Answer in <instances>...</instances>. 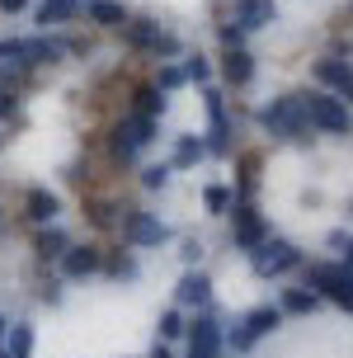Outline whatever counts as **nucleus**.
I'll return each instance as SVG.
<instances>
[{"label": "nucleus", "instance_id": "1", "mask_svg": "<svg viewBox=\"0 0 353 358\" xmlns=\"http://www.w3.org/2000/svg\"><path fill=\"white\" fill-rule=\"evenodd\" d=\"M259 127L273 132L278 142L292 146H311V123H306V108H301V94H278L259 108Z\"/></svg>", "mask_w": 353, "mask_h": 358}, {"label": "nucleus", "instance_id": "2", "mask_svg": "<svg viewBox=\"0 0 353 358\" xmlns=\"http://www.w3.org/2000/svg\"><path fill=\"white\" fill-rule=\"evenodd\" d=\"M156 127H160V118L123 113V118L113 123V132H108V156H113V165H132V161H137L141 151L156 142Z\"/></svg>", "mask_w": 353, "mask_h": 358}, {"label": "nucleus", "instance_id": "3", "mask_svg": "<svg viewBox=\"0 0 353 358\" xmlns=\"http://www.w3.org/2000/svg\"><path fill=\"white\" fill-rule=\"evenodd\" d=\"M301 108H306V123H311V132H330V137H344L353 127L349 118V104L339 99V94H330V90H306L301 94Z\"/></svg>", "mask_w": 353, "mask_h": 358}, {"label": "nucleus", "instance_id": "4", "mask_svg": "<svg viewBox=\"0 0 353 358\" xmlns=\"http://www.w3.org/2000/svg\"><path fill=\"white\" fill-rule=\"evenodd\" d=\"M123 34V43L132 48V52H146V57H160V62H170V57L184 52V43H179L170 29H160L156 19H132L127 15V24L118 29Z\"/></svg>", "mask_w": 353, "mask_h": 358}, {"label": "nucleus", "instance_id": "5", "mask_svg": "<svg viewBox=\"0 0 353 358\" xmlns=\"http://www.w3.org/2000/svg\"><path fill=\"white\" fill-rule=\"evenodd\" d=\"M306 283H311L316 297H330V302L353 311V268L349 264H311L306 268Z\"/></svg>", "mask_w": 353, "mask_h": 358}, {"label": "nucleus", "instance_id": "6", "mask_svg": "<svg viewBox=\"0 0 353 358\" xmlns=\"http://www.w3.org/2000/svg\"><path fill=\"white\" fill-rule=\"evenodd\" d=\"M226 213H231V241H236V250H254L268 236V222H264V213L254 208V198H231Z\"/></svg>", "mask_w": 353, "mask_h": 358}, {"label": "nucleus", "instance_id": "7", "mask_svg": "<svg viewBox=\"0 0 353 358\" xmlns=\"http://www.w3.org/2000/svg\"><path fill=\"white\" fill-rule=\"evenodd\" d=\"M250 264H254V273L259 278H278V273H287V268L301 264V250L292 245V241H259L254 250H250Z\"/></svg>", "mask_w": 353, "mask_h": 358}, {"label": "nucleus", "instance_id": "8", "mask_svg": "<svg viewBox=\"0 0 353 358\" xmlns=\"http://www.w3.org/2000/svg\"><path fill=\"white\" fill-rule=\"evenodd\" d=\"M66 57V43H57V38L38 34V38H19V52L10 66H24V71H43V66H57Z\"/></svg>", "mask_w": 353, "mask_h": 358}, {"label": "nucleus", "instance_id": "9", "mask_svg": "<svg viewBox=\"0 0 353 358\" xmlns=\"http://www.w3.org/2000/svg\"><path fill=\"white\" fill-rule=\"evenodd\" d=\"M118 231H123V241L132 250H141V245H165V241H170V227H165V222H156L151 213H127V208H123Z\"/></svg>", "mask_w": 353, "mask_h": 358}, {"label": "nucleus", "instance_id": "10", "mask_svg": "<svg viewBox=\"0 0 353 358\" xmlns=\"http://www.w3.org/2000/svg\"><path fill=\"white\" fill-rule=\"evenodd\" d=\"M208 118H212V127H208V156H231V118H226V94L217 85H208Z\"/></svg>", "mask_w": 353, "mask_h": 358}, {"label": "nucleus", "instance_id": "11", "mask_svg": "<svg viewBox=\"0 0 353 358\" xmlns=\"http://www.w3.org/2000/svg\"><path fill=\"white\" fill-rule=\"evenodd\" d=\"M278 325H282V306H254L245 321H240V330L231 335V344H236V349H254V340L273 335Z\"/></svg>", "mask_w": 353, "mask_h": 358}, {"label": "nucleus", "instance_id": "12", "mask_svg": "<svg viewBox=\"0 0 353 358\" xmlns=\"http://www.w3.org/2000/svg\"><path fill=\"white\" fill-rule=\"evenodd\" d=\"M311 76H316L320 90H330V94H339L344 104H353V66H349V62H339V57H320L316 66H311Z\"/></svg>", "mask_w": 353, "mask_h": 358}, {"label": "nucleus", "instance_id": "13", "mask_svg": "<svg viewBox=\"0 0 353 358\" xmlns=\"http://www.w3.org/2000/svg\"><path fill=\"white\" fill-rule=\"evenodd\" d=\"M250 80H254V57H250V48H226L222 52V85L245 90Z\"/></svg>", "mask_w": 353, "mask_h": 358}, {"label": "nucleus", "instance_id": "14", "mask_svg": "<svg viewBox=\"0 0 353 358\" xmlns=\"http://www.w3.org/2000/svg\"><path fill=\"white\" fill-rule=\"evenodd\" d=\"M273 15H278V5H273V0H236L231 24H236V29H245V34H254V29L273 24Z\"/></svg>", "mask_w": 353, "mask_h": 358}, {"label": "nucleus", "instance_id": "15", "mask_svg": "<svg viewBox=\"0 0 353 358\" xmlns=\"http://www.w3.org/2000/svg\"><path fill=\"white\" fill-rule=\"evenodd\" d=\"M99 264H104V250H99V245H66V255H62V273H66V278L99 273Z\"/></svg>", "mask_w": 353, "mask_h": 358}, {"label": "nucleus", "instance_id": "16", "mask_svg": "<svg viewBox=\"0 0 353 358\" xmlns=\"http://www.w3.org/2000/svg\"><path fill=\"white\" fill-rule=\"evenodd\" d=\"M80 15L94 29H123L127 24V5L123 0H80Z\"/></svg>", "mask_w": 353, "mask_h": 358}, {"label": "nucleus", "instance_id": "17", "mask_svg": "<svg viewBox=\"0 0 353 358\" xmlns=\"http://www.w3.org/2000/svg\"><path fill=\"white\" fill-rule=\"evenodd\" d=\"M57 208H62V203H57V194H52V189H43V184H34V189L24 194V217H29V222H38V227H48V222L57 217Z\"/></svg>", "mask_w": 353, "mask_h": 358}, {"label": "nucleus", "instance_id": "18", "mask_svg": "<svg viewBox=\"0 0 353 358\" xmlns=\"http://www.w3.org/2000/svg\"><path fill=\"white\" fill-rule=\"evenodd\" d=\"M208 302H212V283H208V273H194V268H189V273L179 278V306H198V311H203Z\"/></svg>", "mask_w": 353, "mask_h": 358}, {"label": "nucleus", "instance_id": "19", "mask_svg": "<svg viewBox=\"0 0 353 358\" xmlns=\"http://www.w3.org/2000/svg\"><path fill=\"white\" fill-rule=\"evenodd\" d=\"M170 108V99H165V90L151 80V85H137L132 90V113H146V118H160Z\"/></svg>", "mask_w": 353, "mask_h": 358}, {"label": "nucleus", "instance_id": "20", "mask_svg": "<svg viewBox=\"0 0 353 358\" xmlns=\"http://www.w3.org/2000/svg\"><path fill=\"white\" fill-rule=\"evenodd\" d=\"M34 19L43 24V29H52V24H71V19H80V0H43Z\"/></svg>", "mask_w": 353, "mask_h": 358}, {"label": "nucleus", "instance_id": "21", "mask_svg": "<svg viewBox=\"0 0 353 358\" xmlns=\"http://www.w3.org/2000/svg\"><path fill=\"white\" fill-rule=\"evenodd\" d=\"M203 156H208L203 137H175V151H170V170H194Z\"/></svg>", "mask_w": 353, "mask_h": 358}, {"label": "nucleus", "instance_id": "22", "mask_svg": "<svg viewBox=\"0 0 353 358\" xmlns=\"http://www.w3.org/2000/svg\"><path fill=\"white\" fill-rule=\"evenodd\" d=\"M66 245H71V236H66V231H57L52 222H48V227H43V231L34 236L38 259H62V255H66Z\"/></svg>", "mask_w": 353, "mask_h": 358}, {"label": "nucleus", "instance_id": "23", "mask_svg": "<svg viewBox=\"0 0 353 358\" xmlns=\"http://www.w3.org/2000/svg\"><path fill=\"white\" fill-rule=\"evenodd\" d=\"M316 306H320V297L311 287H287L282 292V316H311Z\"/></svg>", "mask_w": 353, "mask_h": 358}, {"label": "nucleus", "instance_id": "24", "mask_svg": "<svg viewBox=\"0 0 353 358\" xmlns=\"http://www.w3.org/2000/svg\"><path fill=\"white\" fill-rule=\"evenodd\" d=\"M85 217H89V227H99V231H108V227H118V222H123L118 208L104 203V198H85Z\"/></svg>", "mask_w": 353, "mask_h": 358}, {"label": "nucleus", "instance_id": "25", "mask_svg": "<svg viewBox=\"0 0 353 358\" xmlns=\"http://www.w3.org/2000/svg\"><path fill=\"white\" fill-rule=\"evenodd\" d=\"M99 268H104L108 278H137V259H132L127 250H108Z\"/></svg>", "mask_w": 353, "mask_h": 358}, {"label": "nucleus", "instance_id": "26", "mask_svg": "<svg viewBox=\"0 0 353 358\" xmlns=\"http://www.w3.org/2000/svg\"><path fill=\"white\" fill-rule=\"evenodd\" d=\"M5 330H10V344H5V354H10V358H29V354H34V330H29L24 321L5 325Z\"/></svg>", "mask_w": 353, "mask_h": 358}, {"label": "nucleus", "instance_id": "27", "mask_svg": "<svg viewBox=\"0 0 353 358\" xmlns=\"http://www.w3.org/2000/svg\"><path fill=\"white\" fill-rule=\"evenodd\" d=\"M254 184H259V156L250 151V156H240V189H236V198H254Z\"/></svg>", "mask_w": 353, "mask_h": 358}, {"label": "nucleus", "instance_id": "28", "mask_svg": "<svg viewBox=\"0 0 353 358\" xmlns=\"http://www.w3.org/2000/svg\"><path fill=\"white\" fill-rule=\"evenodd\" d=\"M184 80H194V85H208V80H212V62H208L203 52L189 57V62H184Z\"/></svg>", "mask_w": 353, "mask_h": 358}, {"label": "nucleus", "instance_id": "29", "mask_svg": "<svg viewBox=\"0 0 353 358\" xmlns=\"http://www.w3.org/2000/svg\"><path fill=\"white\" fill-rule=\"evenodd\" d=\"M156 85L170 94V90L184 85V66H175V62H160V71H156Z\"/></svg>", "mask_w": 353, "mask_h": 358}, {"label": "nucleus", "instance_id": "30", "mask_svg": "<svg viewBox=\"0 0 353 358\" xmlns=\"http://www.w3.org/2000/svg\"><path fill=\"white\" fill-rule=\"evenodd\" d=\"M231 198H236V194H231L226 184H212L208 194H203V203H208V213H226V208H231Z\"/></svg>", "mask_w": 353, "mask_h": 358}, {"label": "nucleus", "instance_id": "31", "mask_svg": "<svg viewBox=\"0 0 353 358\" xmlns=\"http://www.w3.org/2000/svg\"><path fill=\"white\" fill-rule=\"evenodd\" d=\"M165 184H170V165H146V170H141V189L156 194V189H165Z\"/></svg>", "mask_w": 353, "mask_h": 358}, {"label": "nucleus", "instance_id": "32", "mask_svg": "<svg viewBox=\"0 0 353 358\" xmlns=\"http://www.w3.org/2000/svg\"><path fill=\"white\" fill-rule=\"evenodd\" d=\"M179 335H184V316H179V306H170L160 316V340H179Z\"/></svg>", "mask_w": 353, "mask_h": 358}, {"label": "nucleus", "instance_id": "33", "mask_svg": "<svg viewBox=\"0 0 353 358\" xmlns=\"http://www.w3.org/2000/svg\"><path fill=\"white\" fill-rule=\"evenodd\" d=\"M19 108H24V99H19V90H0V123H10V118H19Z\"/></svg>", "mask_w": 353, "mask_h": 358}, {"label": "nucleus", "instance_id": "34", "mask_svg": "<svg viewBox=\"0 0 353 358\" xmlns=\"http://www.w3.org/2000/svg\"><path fill=\"white\" fill-rule=\"evenodd\" d=\"M222 48H245V29H236V24H222Z\"/></svg>", "mask_w": 353, "mask_h": 358}, {"label": "nucleus", "instance_id": "35", "mask_svg": "<svg viewBox=\"0 0 353 358\" xmlns=\"http://www.w3.org/2000/svg\"><path fill=\"white\" fill-rule=\"evenodd\" d=\"M330 245H335V250H344V264L353 268V236H344V231H335L330 236Z\"/></svg>", "mask_w": 353, "mask_h": 358}, {"label": "nucleus", "instance_id": "36", "mask_svg": "<svg viewBox=\"0 0 353 358\" xmlns=\"http://www.w3.org/2000/svg\"><path fill=\"white\" fill-rule=\"evenodd\" d=\"M38 297H43V302H62V283H57V278H48V283H43V292H38Z\"/></svg>", "mask_w": 353, "mask_h": 358}, {"label": "nucleus", "instance_id": "37", "mask_svg": "<svg viewBox=\"0 0 353 358\" xmlns=\"http://www.w3.org/2000/svg\"><path fill=\"white\" fill-rule=\"evenodd\" d=\"M29 10V0H0V15H24Z\"/></svg>", "mask_w": 353, "mask_h": 358}, {"label": "nucleus", "instance_id": "38", "mask_svg": "<svg viewBox=\"0 0 353 358\" xmlns=\"http://www.w3.org/2000/svg\"><path fill=\"white\" fill-rule=\"evenodd\" d=\"M198 255H203V245H198V241H184V259H189V264H194Z\"/></svg>", "mask_w": 353, "mask_h": 358}, {"label": "nucleus", "instance_id": "39", "mask_svg": "<svg viewBox=\"0 0 353 358\" xmlns=\"http://www.w3.org/2000/svg\"><path fill=\"white\" fill-rule=\"evenodd\" d=\"M151 358H175V354H170V349H165V344H156V354H151Z\"/></svg>", "mask_w": 353, "mask_h": 358}, {"label": "nucleus", "instance_id": "40", "mask_svg": "<svg viewBox=\"0 0 353 358\" xmlns=\"http://www.w3.org/2000/svg\"><path fill=\"white\" fill-rule=\"evenodd\" d=\"M0 340H5V316H0Z\"/></svg>", "mask_w": 353, "mask_h": 358}, {"label": "nucleus", "instance_id": "41", "mask_svg": "<svg viewBox=\"0 0 353 358\" xmlns=\"http://www.w3.org/2000/svg\"><path fill=\"white\" fill-rule=\"evenodd\" d=\"M0 146H5V137H0Z\"/></svg>", "mask_w": 353, "mask_h": 358}, {"label": "nucleus", "instance_id": "42", "mask_svg": "<svg viewBox=\"0 0 353 358\" xmlns=\"http://www.w3.org/2000/svg\"><path fill=\"white\" fill-rule=\"evenodd\" d=\"M349 10H353V5H349Z\"/></svg>", "mask_w": 353, "mask_h": 358}]
</instances>
